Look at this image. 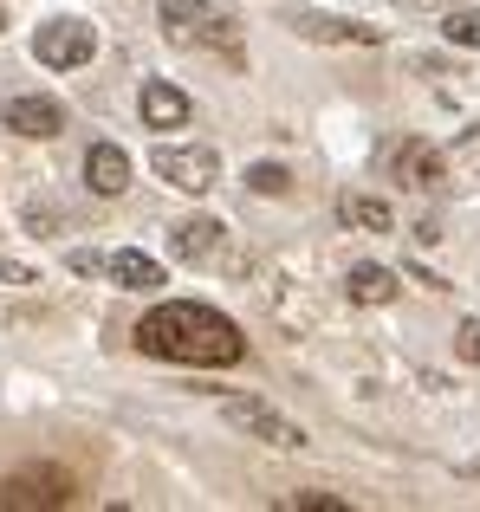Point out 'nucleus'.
Returning <instances> with one entry per match:
<instances>
[{"mask_svg": "<svg viewBox=\"0 0 480 512\" xmlns=\"http://www.w3.org/2000/svg\"><path fill=\"white\" fill-rule=\"evenodd\" d=\"M286 512H344V500H331V493H292Z\"/></svg>", "mask_w": 480, "mask_h": 512, "instance_id": "nucleus-18", "label": "nucleus"}, {"mask_svg": "<svg viewBox=\"0 0 480 512\" xmlns=\"http://www.w3.org/2000/svg\"><path fill=\"white\" fill-rule=\"evenodd\" d=\"M396 175H403V188H429V182H442V156L429 143H403L396 150Z\"/></svg>", "mask_w": 480, "mask_h": 512, "instance_id": "nucleus-15", "label": "nucleus"}, {"mask_svg": "<svg viewBox=\"0 0 480 512\" xmlns=\"http://www.w3.org/2000/svg\"><path fill=\"white\" fill-rule=\"evenodd\" d=\"M247 188H253V195H286L292 175L279 169V163H253V169H247Z\"/></svg>", "mask_w": 480, "mask_h": 512, "instance_id": "nucleus-16", "label": "nucleus"}, {"mask_svg": "<svg viewBox=\"0 0 480 512\" xmlns=\"http://www.w3.org/2000/svg\"><path fill=\"white\" fill-rule=\"evenodd\" d=\"M163 33L176 39V46H202V52H228L240 59V20L221 0H163Z\"/></svg>", "mask_w": 480, "mask_h": 512, "instance_id": "nucleus-2", "label": "nucleus"}, {"mask_svg": "<svg viewBox=\"0 0 480 512\" xmlns=\"http://www.w3.org/2000/svg\"><path fill=\"white\" fill-rule=\"evenodd\" d=\"M455 357L461 363H480V318H468V325L455 331Z\"/></svg>", "mask_w": 480, "mask_h": 512, "instance_id": "nucleus-19", "label": "nucleus"}, {"mask_svg": "<svg viewBox=\"0 0 480 512\" xmlns=\"http://www.w3.org/2000/svg\"><path fill=\"white\" fill-rule=\"evenodd\" d=\"M85 182H91V195H124L130 188V156L117 150V143H91V156H85Z\"/></svg>", "mask_w": 480, "mask_h": 512, "instance_id": "nucleus-10", "label": "nucleus"}, {"mask_svg": "<svg viewBox=\"0 0 480 512\" xmlns=\"http://www.w3.org/2000/svg\"><path fill=\"white\" fill-rule=\"evenodd\" d=\"M338 221L357 227V234H390V201H377V195H344L338 201Z\"/></svg>", "mask_w": 480, "mask_h": 512, "instance_id": "nucleus-14", "label": "nucleus"}, {"mask_svg": "<svg viewBox=\"0 0 480 512\" xmlns=\"http://www.w3.org/2000/svg\"><path fill=\"white\" fill-rule=\"evenodd\" d=\"M137 111H143L150 130H182V124H189V91H176L169 78H150L143 98H137Z\"/></svg>", "mask_w": 480, "mask_h": 512, "instance_id": "nucleus-9", "label": "nucleus"}, {"mask_svg": "<svg viewBox=\"0 0 480 512\" xmlns=\"http://www.w3.org/2000/svg\"><path fill=\"white\" fill-rule=\"evenodd\" d=\"M344 292H351V305H390L396 299V273L390 266H351V279H344Z\"/></svg>", "mask_w": 480, "mask_h": 512, "instance_id": "nucleus-13", "label": "nucleus"}, {"mask_svg": "<svg viewBox=\"0 0 480 512\" xmlns=\"http://www.w3.org/2000/svg\"><path fill=\"white\" fill-rule=\"evenodd\" d=\"M104 273H111L124 292H156V286H163V260H150V253H137V247L111 253V260H104Z\"/></svg>", "mask_w": 480, "mask_h": 512, "instance_id": "nucleus-12", "label": "nucleus"}, {"mask_svg": "<svg viewBox=\"0 0 480 512\" xmlns=\"http://www.w3.org/2000/svg\"><path fill=\"white\" fill-rule=\"evenodd\" d=\"M33 266H20V260H0V286H33Z\"/></svg>", "mask_w": 480, "mask_h": 512, "instance_id": "nucleus-20", "label": "nucleus"}, {"mask_svg": "<svg viewBox=\"0 0 480 512\" xmlns=\"http://www.w3.org/2000/svg\"><path fill=\"white\" fill-rule=\"evenodd\" d=\"M91 52H98V33L85 20H72V13H59V20H46L33 33V59L52 65V72H78V65H91Z\"/></svg>", "mask_w": 480, "mask_h": 512, "instance_id": "nucleus-4", "label": "nucleus"}, {"mask_svg": "<svg viewBox=\"0 0 480 512\" xmlns=\"http://www.w3.org/2000/svg\"><path fill=\"white\" fill-rule=\"evenodd\" d=\"M150 169L163 175L169 188H182V195H208V188L221 182V156L208 150V143H163V150L150 156Z\"/></svg>", "mask_w": 480, "mask_h": 512, "instance_id": "nucleus-3", "label": "nucleus"}, {"mask_svg": "<svg viewBox=\"0 0 480 512\" xmlns=\"http://www.w3.org/2000/svg\"><path fill=\"white\" fill-rule=\"evenodd\" d=\"M78 480L65 467H26V474H7L0 480V506L7 512H33V506H72Z\"/></svg>", "mask_w": 480, "mask_h": 512, "instance_id": "nucleus-6", "label": "nucleus"}, {"mask_svg": "<svg viewBox=\"0 0 480 512\" xmlns=\"http://www.w3.org/2000/svg\"><path fill=\"white\" fill-rule=\"evenodd\" d=\"M7 130H20V137H59L65 130V104L59 98H39V91H26V98L7 104Z\"/></svg>", "mask_w": 480, "mask_h": 512, "instance_id": "nucleus-8", "label": "nucleus"}, {"mask_svg": "<svg viewBox=\"0 0 480 512\" xmlns=\"http://www.w3.org/2000/svg\"><path fill=\"white\" fill-rule=\"evenodd\" d=\"M286 26L299 39H325V46H377V26H357V20H331V13H305L292 7Z\"/></svg>", "mask_w": 480, "mask_h": 512, "instance_id": "nucleus-7", "label": "nucleus"}, {"mask_svg": "<svg viewBox=\"0 0 480 512\" xmlns=\"http://www.w3.org/2000/svg\"><path fill=\"white\" fill-rule=\"evenodd\" d=\"M221 422L240 428V435H253V441H266V448H305V428L286 422L279 409H266L260 396H228L221 402Z\"/></svg>", "mask_w": 480, "mask_h": 512, "instance_id": "nucleus-5", "label": "nucleus"}, {"mask_svg": "<svg viewBox=\"0 0 480 512\" xmlns=\"http://www.w3.org/2000/svg\"><path fill=\"white\" fill-rule=\"evenodd\" d=\"M72 273H104V253H85V247H78L72 253Z\"/></svg>", "mask_w": 480, "mask_h": 512, "instance_id": "nucleus-21", "label": "nucleus"}, {"mask_svg": "<svg viewBox=\"0 0 480 512\" xmlns=\"http://www.w3.org/2000/svg\"><path fill=\"white\" fill-rule=\"evenodd\" d=\"M137 350L163 363H195V370H221V363L247 357V338H240L234 318H221L215 305H156L150 318L137 325Z\"/></svg>", "mask_w": 480, "mask_h": 512, "instance_id": "nucleus-1", "label": "nucleus"}, {"mask_svg": "<svg viewBox=\"0 0 480 512\" xmlns=\"http://www.w3.org/2000/svg\"><path fill=\"white\" fill-rule=\"evenodd\" d=\"M221 234H228L221 221L195 214V221H176V227H169V253H176V260H215V253H221Z\"/></svg>", "mask_w": 480, "mask_h": 512, "instance_id": "nucleus-11", "label": "nucleus"}, {"mask_svg": "<svg viewBox=\"0 0 480 512\" xmlns=\"http://www.w3.org/2000/svg\"><path fill=\"white\" fill-rule=\"evenodd\" d=\"M455 46H480V13H448V26H442Z\"/></svg>", "mask_w": 480, "mask_h": 512, "instance_id": "nucleus-17", "label": "nucleus"}]
</instances>
